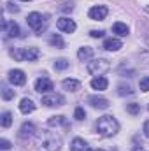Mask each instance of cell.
Masks as SVG:
<instances>
[{
  "label": "cell",
  "instance_id": "d590c367",
  "mask_svg": "<svg viewBox=\"0 0 149 151\" xmlns=\"http://www.w3.org/2000/svg\"><path fill=\"white\" fill-rule=\"evenodd\" d=\"M90 151H104V150H90Z\"/></svg>",
  "mask_w": 149,
  "mask_h": 151
},
{
  "label": "cell",
  "instance_id": "3957f363",
  "mask_svg": "<svg viewBox=\"0 0 149 151\" xmlns=\"http://www.w3.org/2000/svg\"><path fill=\"white\" fill-rule=\"evenodd\" d=\"M42 19H46V16H42L40 12H30V14H28V18H27L28 27H30V28H34V30L37 32V35H40V34H42V30L46 28V21L42 23Z\"/></svg>",
  "mask_w": 149,
  "mask_h": 151
},
{
  "label": "cell",
  "instance_id": "6da1fadb",
  "mask_svg": "<svg viewBox=\"0 0 149 151\" xmlns=\"http://www.w3.org/2000/svg\"><path fill=\"white\" fill-rule=\"evenodd\" d=\"M117 130H119V123H117V119H116L114 116L105 114V116L98 118V121H97V132H98L100 135H104V137H112V135L117 134Z\"/></svg>",
  "mask_w": 149,
  "mask_h": 151
},
{
  "label": "cell",
  "instance_id": "ac0fdd59",
  "mask_svg": "<svg viewBox=\"0 0 149 151\" xmlns=\"http://www.w3.org/2000/svg\"><path fill=\"white\" fill-rule=\"evenodd\" d=\"M91 56H93V49H91L90 46H84V47H81V49L77 51V58H79V60H84V62H86V60H90Z\"/></svg>",
  "mask_w": 149,
  "mask_h": 151
},
{
  "label": "cell",
  "instance_id": "d6986e66",
  "mask_svg": "<svg viewBox=\"0 0 149 151\" xmlns=\"http://www.w3.org/2000/svg\"><path fill=\"white\" fill-rule=\"evenodd\" d=\"M63 88H65L67 91H77V90L81 88V83H79L77 79H65V81H63Z\"/></svg>",
  "mask_w": 149,
  "mask_h": 151
},
{
  "label": "cell",
  "instance_id": "d6a6232c",
  "mask_svg": "<svg viewBox=\"0 0 149 151\" xmlns=\"http://www.w3.org/2000/svg\"><path fill=\"white\" fill-rule=\"evenodd\" d=\"M144 135H146V137H149V121H146V123H144Z\"/></svg>",
  "mask_w": 149,
  "mask_h": 151
},
{
  "label": "cell",
  "instance_id": "8992f818",
  "mask_svg": "<svg viewBox=\"0 0 149 151\" xmlns=\"http://www.w3.org/2000/svg\"><path fill=\"white\" fill-rule=\"evenodd\" d=\"M56 27H58V30H62V32H65V34H74L75 32V23L70 19V18H60L58 21H56Z\"/></svg>",
  "mask_w": 149,
  "mask_h": 151
},
{
  "label": "cell",
  "instance_id": "7c38bea8",
  "mask_svg": "<svg viewBox=\"0 0 149 151\" xmlns=\"http://www.w3.org/2000/svg\"><path fill=\"white\" fill-rule=\"evenodd\" d=\"M35 134V125L34 123H23L21 128H19V137L21 139H27V137H32Z\"/></svg>",
  "mask_w": 149,
  "mask_h": 151
},
{
  "label": "cell",
  "instance_id": "e0dca14e",
  "mask_svg": "<svg viewBox=\"0 0 149 151\" xmlns=\"http://www.w3.org/2000/svg\"><path fill=\"white\" fill-rule=\"evenodd\" d=\"M112 32L114 34H117L119 37H126L128 35V27L125 25V23H114V27H112Z\"/></svg>",
  "mask_w": 149,
  "mask_h": 151
},
{
  "label": "cell",
  "instance_id": "30bf717a",
  "mask_svg": "<svg viewBox=\"0 0 149 151\" xmlns=\"http://www.w3.org/2000/svg\"><path fill=\"white\" fill-rule=\"evenodd\" d=\"M4 32L9 35V37H18L19 35V27L14 23V21H4Z\"/></svg>",
  "mask_w": 149,
  "mask_h": 151
},
{
  "label": "cell",
  "instance_id": "83f0119b",
  "mask_svg": "<svg viewBox=\"0 0 149 151\" xmlns=\"http://www.w3.org/2000/svg\"><path fill=\"white\" fill-rule=\"evenodd\" d=\"M74 118L77 119V121H82V119L86 118V113H84V109H82V107H77V109L74 111Z\"/></svg>",
  "mask_w": 149,
  "mask_h": 151
},
{
  "label": "cell",
  "instance_id": "2e32d148",
  "mask_svg": "<svg viewBox=\"0 0 149 151\" xmlns=\"http://www.w3.org/2000/svg\"><path fill=\"white\" fill-rule=\"evenodd\" d=\"M39 56H40V51H39L37 47H27V49H25V60L35 62Z\"/></svg>",
  "mask_w": 149,
  "mask_h": 151
},
{
  "label": "cell",
  "instance_id": "484cf974",
  "mask_svg": "<svg viewBox=\"0 0 149 151\" xmlns=\"http://www.w3.org/2000/svg\"><path fill=\"white\" fill-rule=\"evenodd\" d=\"M2 99H4V100H11V99H14V90L4 86V88H2Z\"/></svg>",
  "mask_w": 149,
  "mask_h": 151
},
{
  "label": "cell",
  "instance_id": "5bb4252c",
  "mask_svg": "<svg viewBox=\"0 0 149 151\" xmlns=\"http://www.w3.org/2000/svg\"><path fill=\"white\" fill-rule=\"evenodd\" d=\"M19 111H21L23 114L34 113V111H35V104H34V100H30V99H23L21 104H19Z\"/></svg>",
  "mask_w": 149,
  "mask_h": 151
},
{
  "label": "cell",
  "instance_id": "d4e9b609",
  "mask_svg": "<svg viewBox=\"0 0 149 151\" xmlns=\"http://www.w3.org/2000/svg\"><path fill=\"white\" fill-rule=\"evenodd\" d=\"M67 67H69V62H67L65 58H58V60L54 62V69H56V70H65Z\"/></svg>",
  "mask_w": 149,
  "mask_h": 151
},
{
  "label": "cell",
  "instance_id": "5b68a950",
  "mask_svg": "<svg viewBox=\"0 0 149 151\" xmlns=\"http://www.w3.org/2000/svg\"><path fill=\"white\" fill-rule=\"evenodd\" d=\"M107 14H109V9H107L105 5H95V7H91L90 12H88V16H90L91 19H95V21H102V19H105Z\"/></svg>",
  "mask_w": 149,
  "mask_h": 151
},
{
  "label": "cell",
  "instance_id": "9c48e42d",
  "mask_svg": "<svg viewBox=\"0 0 149 151\" xmlns=\"http://www.w3.org/2000/svg\"><path fill=\"white\" fill-rule=\"evenodd\" d=\"M88 102H90L95 109H107V107H109V100L104 99V97H97V95H93V97L88 99Z\"/></svg>",
  "mask_w": 149,
  "mask_h": 151
},
{
  "label": "cell",
  "instance_id": "ffe728a7",
  "mask_svg": "<svg viewBox=\"0 0 149 151\" xmlns=\"http://www.w3.org/2000/svg\"><path fill=\"white\" fill-rule=\"evenodd\" d=\"M47 125L49 127H58V125H65L67 127V119H65V116H53V118H49Z\"/></svg>",
  "mask_w": 149,
  "mask_h": 151
},
{
  "label": "cell",
  "instance_id": "277c9868",
  "mask_svg": "<svg viewBox=\"0 0 149 151\" xmlns=\"http://www.w3.org/2000/svg\"><path fill=\"white\" fill-rule=\"evenodd\" d=\"M42 104L46 107H56V106H63L65 104V99L58 93H49V95H44L42 97Z\"/></svg>",
  "mask_w": 149,
  "mask_h": 151
},
{
  "label": "cell",
  "instance_id": "ba28073f",
  "mask_svg": "<svg viewBox=\"0 0 149 151\" xmlns=\"http://www.w3.org/2000/svg\"><path fill=\"white\" fill-rule=\"evenodd\" d=\"M9 81H11L12 84H16V86H21V84L27 83V76H25L23 70L16 69V70H11V72H9Z\"/></svg>",
  "mask_w": 149,
  "mask_h": 151
},
{
  "label": "cell",
  "instance_id": "9a60e30c",
  "mask_svg": "<svg viewBox=\"0 0 149 151\" xmlns=\"http://www.w3.org/2000/svg\"><path fill=\"white\" fill-rule=\"evenodd\" d=\"M70 151H90V148L81 137H75L72 141V144H70Z\"/></svg>",
  "mask_w": 149,
  "mask_h": 151
},
{
  "label": "cell",
  "instance_id": "8fae6325",
  "mask_svg": "<svg viewBox=\"0 0 149 151\" xmlns=\"http://www.w3.org/2000/svg\"><path fill=\"white\" fill-rule=\"evenodd\" d=\"M107 86H109V81H107L104 76H98V77H93V79H91V88H93V90L102 91V90H107Z\"/></svg>",
  "mask_w": 149,
  "mask_h": 151
},
{
  "label": "cell",
  "instance_id": "e575fe53",
  "mask_svg": "<svg viewBox=\"0 0 149 151\" xmlns=\"http://www.w3.org/2000/svg\"><path fill=\"white\" fill-rule=\"evenodd\" d=\"M132 151H144L142 148H135V150H132Z\"/></svg>",
  "mask_w": 149,
  "mask_h": 151
},
{
  "label": "cell",
  "instance_id": "4dcf8cb0",
  "mask_svg": "<svg viewBox=\"0 0 149 151\" xmlns=\"http://www.w3.org/2000/svg\"><path fill=\"white\" fill-rule=\"evenodd\" d=\"M0 148H2V150H9V148H11V142H9L7 139H0Z\"/></svg>",
  "mask_w": 149,
  "mask_h": 151
},
{
  "label": "cell",
  "instance_id": "7a4b0ae2",
  "mask_svg": "<svg viewBox=\"0 0 149 151\" xmlns=\"http://www.w3.org/2000/svg\"><path fill=\"white\" fill-rule=\"evenodd\" d=\"M88 72L91 76H102V74H105L109 69H111V63L105 60V58H98V60H91V62H88Z\"/></svg>",
  "mask_w": 149,
  "mask_h": 151
},
{
  "label": "cell",
  "instance_id": "8d00e7d4",
  "mask_svg": "<svg viewBox=\"0 0 149 151\" xmlns=\"http://www.w3.org/2000/svg\"><path fill=\"white\" fill-rule=\"evenodd\" d=\"M21 2H28V0H21Z\"/></svg>",
  "mask_w": 149,
  "mask_h": 151
},
{
  "label": "cell",
  "instance_id": "f546056e",
  "mask_svg": "<svg viewBox=\"0 0 149 151\" xmlns=\"http://www.w3.org/2000/svg\"><path fill=\"white\" fill-rule=\"evenodd\" d=\"M90 35L93 39H100V37H104V30H91Z\"/></svg>",
  "mask_w": 149,
  "mask_h": 151
},
{
  "label": "cell",
  "instance_id": "7402d4cb",
  "mask_svg": "<svg viewBox=\"0 0 149 151\" xmlns=\"http://www.w3.org/2000/svg\"><path fill=\"white\" fill-rule=\"evenodd\" d=\"M49 42H51V46H54V47H63V46H65V42H63V39L60 37L58 34H54V35H51V39H49Z\"/></svg>",
  "mask_w": 149,
  "mask_h": 151
},
{
  "label": "cell",
  "instance_id": "cb8c5ba5",
  "mask_svg": "<svg viewBox=\"0 0 149 151\" xmlns=\"http://www.w3.org/2000/svg\"><path fill=\"white\" fill-rule=\"evenodd\" d=\"M11 56L18 62H23L25 60V49H12L11 51Z\"/></svg>",
  "mask_w": 149,
  "mask_h": 151
},
{
  "label": "cell",
  "instance_id": "4fadbf2b",
  "mask_svg": "<svg viewBox=\"0 0 149 151\" xmlns=\"http://www.w3.org/2000/svg\"><path fill=\"white\" fill-rule=\"evenodd\" d=\"M123 47V44H121V40L119 39H105L104 40V49H107V51H117V49H121Z\"/></svg>",
  "mask_w": 149,
  "mask_h": 151
},
{
  "label": "cell",
  "instance_id": "1f68e13d",
  "mask_svg": "<svg viewBox=\"0 0 149 151\" xmlns=\"http://www.w3.org/2000/svg\"><path fill=\"white\" fill-rule=\"evenodd\" d=\"M60 9H62V11H72L74 5H72V4H70V5H69V4H63V7H60Z\"/></svg>",
  "mask_w": 149,
  "mask_h": 151
},
{
  "label": "cell",
  "instance_id": "44dd1931",
  "mask_svg": "<svg viewBox=\"0 0 149 151\" xmlns=\"http://www.w3.org/2000/svg\"><path fill=\"white\" fill-rule=\"evenodd\" d=\"M11 125H12V114L9 113V111H5V113L2 114V127L9 128Z\"/></svg>",
  "mask_w": 149,
  "mask_h": 151
},
{
  "label": "cell",
  "instance_id": "603a6c76",
  "mask_svg": "<svg viewBox=\"0 0 149 151\" xmlns=\"http://www.w3.org/2000/svg\"><path fill=\"white\" fill-rule=\"evenodd\" d=\"M132 93H133V90H132L128 84H119V86H117V95L125 97V95H132Z\"/></svg>",
  "mask_w": 149,
  "mask_h": 151
},
{
  "label": "cell",
  "instance_id": "f1b7e54d",
  "mask_svg": "<svg viewBox=\"0 0 149 151\" xmlns=\"http://www.w3.org/2000/svg\"><path fill=\"white\" fill-rule=\"evenodd\" d=\"M139 86H140L142 91H149V77H142L140 83H139Z\"/></svg>",
  "mask_w": 149,
  "mask_h": 151
},
{
  "label": "cell",
  "instance_id": "52a82bcc",
  "mask_svg": "<svg viewBox=\"0 0 149 151\" xmlns=\"http://www.w3.org/2000/svg\"><path fill=\"white\" fill-rule=\"evenodd\" d=\"M35 90L39 93H49L53 90V81L47 79V77H39L35 81Z\"/></svg>",
  "mask_w": 149,
  "mask_h": 151
},
{
  "label": "cell",
  "instance_id": "836d02e7",
  "mask_svg": "<svg viewBox=\"0 0 149 151\" xmlns=\"http://www.w3.org/2000/svg\"><path fill=\"white\" fill-rule=\"evenodd\" d=\"M7 9H9V11H14V12H18V11H19L14 4H7Z\"/></svg>",
  "mask_w": 149,
  "mask_h": 151
},
{
  "label": "cell",
  "instance_id": "4316f807",
  "mask_svg": "<svg viewBox=\"0 0 149 151\" xmlns=\"http://www.w3.org/2000/svg\"><path fill=\"white\" fill-rule=\"evenodd\" d=\"M126 111L135 116V114L140 113V104H128V106H126Z\"/></svg>",
  "mask_w": 149,
  "mask_h": 151
}]
</instances>
